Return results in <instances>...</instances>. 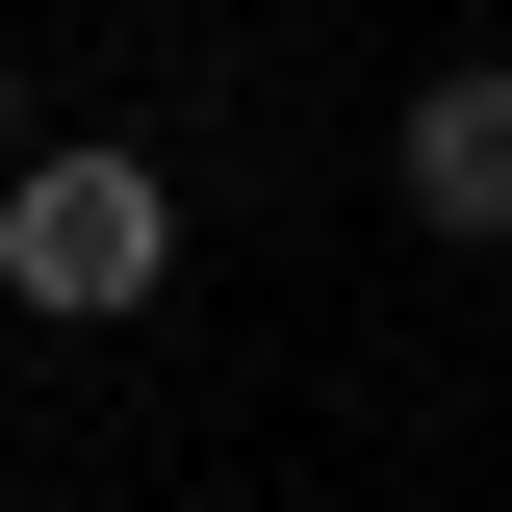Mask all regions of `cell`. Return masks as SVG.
I'll list each match as a JSON object with an SVG mask.
<instances>
[{"mask_svg":"<svg viewBox=\"0 0 512 512\" xmlns=\"http://www.w3.org/2000/svg\"><path fill=\"white\" fill-rule=\"evenodd\" d=\"M0 512H52V487H0Z\"/></svg>","mask_w":512,"mask_h":512,"instance_id":"4","label":"cell"},{"mask_svg":"<svg viewBox=\"0 0 512 512\" xmlns=\"http://www.w3.org/2000/svg\"><path fill=\"white\" fill-rule=\"evenodd\" d=\"M0 308H26V333H154V308H180V154L26 128V154H0Z\"/></svg>","mask_w":512,"mask_h":512,"instance_id":"1","label":"cell"},{"mask_svg":"<svg viewBox=\"0 0 512 512\" xmlns=\"http://www.w3.org/2000/svg\"><path fill=\"white\" fill-rule=\"evenodd\" d=\"M26 128H52V77H26V26H0V154H26Z\"/></svg>","mask_w":512,"mask_h":512,"instance_id":"3","label":"cell"},{"mask_svg":"<svg viewBox=\"0 0 512 512\" xmlns=\"http://www.w3.org/2000/svg\"><path fill=\"white\" fill-rule=\"evenodd\" d=\"M384 205L436 256H512V52H436L410 103H384Z\"/></svg>","mask_w":512,"mask_h":512,"instance_id":"2","label":"cell"}]
</instances>
